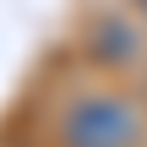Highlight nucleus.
<instances>
[{"label": "nucleus", "mask_w": 147, "mask_h": 147, "mask_svg": "<svg viewBox=\"0 0 147 147\" xmlns=\"http://www.w3.org/2000/svg\"><path fill=\"white\" fill-rule=\"evenodd\" d=\"M136 136H142V109L125 93H87L60 120L65 147H136Z\"/></svg>", "instance_id": "1"}, {"label": "nucleus", "mask_w": 147, "mask_h": 147, "mask_svg": "<svg viewBox=\"0 0 147 147\" xmlns=\"http://www.w3.org/2000/svg\"><path fill=\"white\" fill-rule=\"evenodd\" d=\"M136 5H142V11H147V0H136Z\"/></svg>", "instance_id": "2"}]
</instances>
